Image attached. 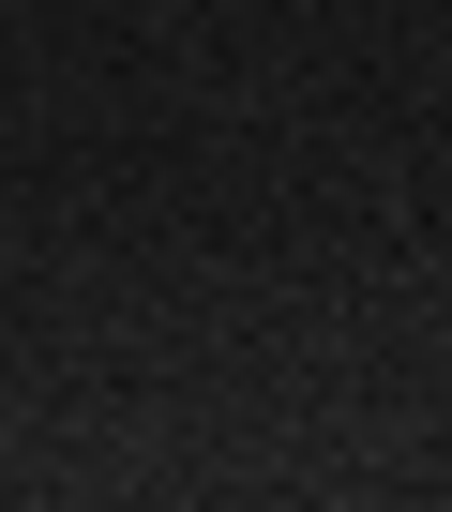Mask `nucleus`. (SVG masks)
<instances>
[]
</instances>
